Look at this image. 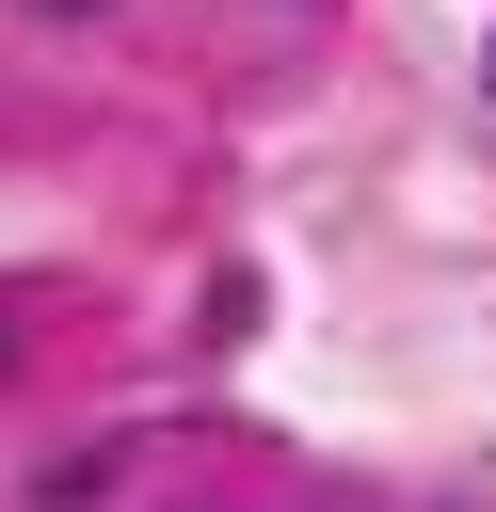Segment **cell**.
<instances>
[{"instance_id":"6da1fadb","label":"cell","mask_w":496,"mask_h":512,"mask_svg":"<svg viewBox=\"0 0 496 512\" xmlns=\"http://www.w3.org/2000/svg\"><path fill=\"white\" fill-rule=\"evenodd\" d=\"M48 16H96V0H48Z\"/></svg>"}]
</instances>
